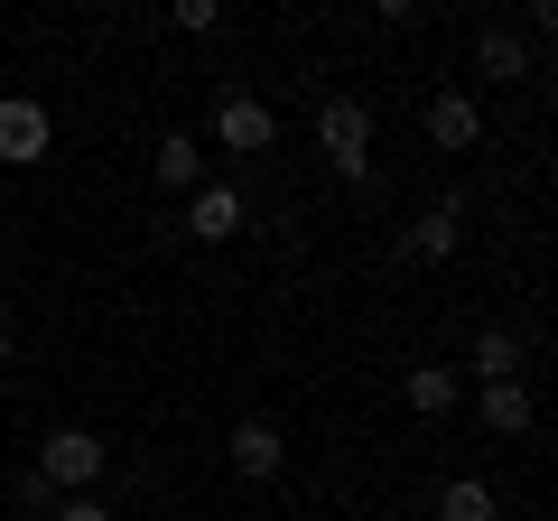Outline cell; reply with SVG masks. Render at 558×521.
Segmentation results:
<instances>
[{
    "instance_id": "7c38bea8",
    "label": "cell",
    "mask_w": 558,
    "mask_h": 521,
    "mask_svg": "<svg viewBox=\"0 0 558 521\" xmlns=\"http://www.w3.org/2000/svg\"><path fill=\"white\" fill-rule=\"evenodd\" d=\"M279 457H289V447H279V420H242L233 428V465L242 475H279Z\"/></svg>"
},
{
    "instance_id": "277c9868",
    "label": "cell",
    "mask_w": 558,
    "mask_h": 521,
    "mask_svg": "<svg viewBox=\"0 0 558 521\" xmlns=\"http://www.w3.org/2000/svg\"><path fill=\"white\" fill-rule=\"evenodd\" d=\"M47 149H57V121H47V102L0 94V168H38Z\"/></svg>"
},
{
    "instance_id": "8992f818",
    "label": "cell",
    "mask_w": 558,
    "mask_h": 521,
    "mask_svg": "<svg viewBox=\"0 0 558 521\" xmlns=\"http://www.w3.org/2000/svg\"><path fill=\"white\" fill-rule=\"evenodd\" d=\"M418 121H428V141H438V149H475L484 141V112L465 94H428V112H418Z\"/></svg>"
},
{
    "instance_id": "5bb4252c",
    "label": "cell",
    "mask_w": 558,
    "mask_h": 521,
    "mask_svg": "<svg viewBox=\"0 0 558 521\" xmlns=\"http://www.w3.org/2000/svg\"><path fill=\"white\" fill-rule=\"evenodd\" d=\"M475 373L484 381H521V344L502 336V326H484V336H475Z\"/></svg>"
},
{
    "instance_id": "52a82bcc",
    "label": "cell",
    "mask_w": 558,
    "mask_h": 521,
    "mask_svg": "<svg viewBox=\"0 0 558 521\" xmlns=\"http://www.w3.org/2000/svg\"><path fill=\"white\" fill-rule=\"evenodd\" d=\"M149 168H159V186L196 196V186H205V141H196V131H168V141L149 149Z\"/></svg>"
},
{
    "instance_id": "5b68a950",
    "label": "cell",
    "mask_w": 558,
    "mask_h": 521,
    "mask_svg": "<svg viewBox=\"0 0 558 521\" xmlns=\"http://www.w3.org/2000/svg\"><path fill=\"white\" fill-rule=\"evenodd\" d=\"M475 420L494 428V438H531V420H539V410H531V381H484V391H475Z\"/></svg>"
},
{
    "instance_id": "7a4b0ae2",
    "label": "cell",
    "mask_w": 558,
    "mask_h": 521,
    "mask_svg": "<svg viewBox=\"0 0 558 521\" xmlns=\"http://www.w3.org/2000/svg\"><path fill=\"white\" fill-rule=\"evenodd\" d=\"M102 465H112V447H102L94 428H47V447H38V484L47 494H94Z\"/></svg>"
},
{
    "instance_id": "4fadbf2b",
    "label": "cell",
    "mask_w": 558,
    "mask_h": 521,
    "mask_svg": "<svg viewBox=\"0 0 558 521\" xmlns=\"http://www.w3.org/2000/svg\"><path fill=\"white\" fill-rule=\"evenodd\" d=\"M475 65H484V75H502V84H521V75H531V38L484 28V38H475Z\"/></svg>"
},
{
    "instance_id": "8fae6325",
    "label": "cell",
    "mask_w": 558,
    "mask_h": 521,
    "mask_svg": "<svg viewBox=\"0 0 558 521\" xmlns=\"http://www.w3.org/2000/svg\"><path fill=\"white\" fill-rule=\"evenodd\" d=\"M438 521H502V494L484 475H457V484H438Z\"/></svg>"
},
{
    "instance_id": "3957f363",
    "label": "cell",
    "mask_w": 558,
    "mask_h": 521,
    "mask_svg": "<svg viewBox=\"0 0 558 521\" xmlns=\"http://www.w3.org/2000/svg\"><path fill=\"white\" fill-rule=\"evenodd\" d=\"M215 149H233V159H270L279 149V112L252 94H223L215 102Z\"/></svg>"
},
{
    "instance_id": "2e32d148",
    "label": "cell",
    "mask_w": 558,
    "mask_h": 521,
    "mask_svg": "<svg viewBox=\"0 0 558 521\" xmlns=\"http://www.w3.org/2000/svg\"><path fill=\"white\" fill-rule=\"evenodd\" d=\"M47 521H121V512L102 494H57V512H47Z\"/></svg>"
},
{
    "instance_id": "9c48e42d",
    "label": "cell",
    "mask_w": 558,
    "mask_h": 521,
    "mask_svg": "<svg viewBox=\"0 0 558 521\" xmlns=\"http://www.w3.org/2000/svg\"><path fill=\"white\" fill-rule=\"evenodd\" d=\"M400 401H410V410H418V420H447V410H457V401H465V381H457V373H447V363H418V373H410V381H400Z\"/></svg>"
},
{
    "instance_id": "ba28073f",
    "label": "cell",
    "mask_w": 558,
    "mask_h": 521,
    "mask_svg": "<svg viewBox=\"0 0 558 521\" xmlns=\"http://www.w3.org/2000/svg\"><path fill=\"white\" fill-rule=\"evenodd\" d=\"M186 233H196V242H233V233H242V196H233V186H196Z\"/></svg>"
},
{
    "instance_id": "e0dca14e",
    "label": "cell",
    "mask_w": 558,
    "mask_h": 521,
    "mask_svg": "<svg viewBox=\"0 0 558 521\" xmlns=\"http://www.w3.org/2000/svg\"><path fill=\"white\" fill-rule=\"evenodd\" d=\"M10 354H20V326H10V317H0V363H10Z\"/></svg>"
},
{
    "instance_id": "6da1fadb",
    "label": "cell",
    "mask_w": 558,
    "mask_h": 521,
    "mask_svg": "<svg viewBox=\"0 0 558 521\" xmlns=\"http://www.w3.org/2000/svg\"><path fill=\"white\" fill-rule=\"evenodd\" d=\"M317 149H326V168H336L344 186H363V178H373V112H363L354 94H336L317 112Z\"/></svg>"
},
{
    "instance_id": "9a60e30c",
    "label": "cell",
    "mask_w": 558,
    "mask_h": 521,
    "mask_svg": "<svg viewBox=\"0 0 558 521\" xmlns=\"http://www.w3.org/2000/svg\"><path fill=\"white\" fill-rule=\"evenodd\" d=\"M168 28H178V38H215V28H223V0H178Z\"/></svg>"
},
{
    "instance_id": "30bf717a",
    "label": "cell",
    "mask_w": 558,
    "mask_h": 521,
    "mask_svg": "<svg viewBox=\"0 0 558 521\" xmlns=\"http://www.w3.org/2000/svg\"><path fill=\"white\" fill-rule=\"evenodd\" d=\"M457 242H465V205H457V196H447V205H428V215L410 223V252H418V260H447Z\"/></svg>"
}]
</instances>
